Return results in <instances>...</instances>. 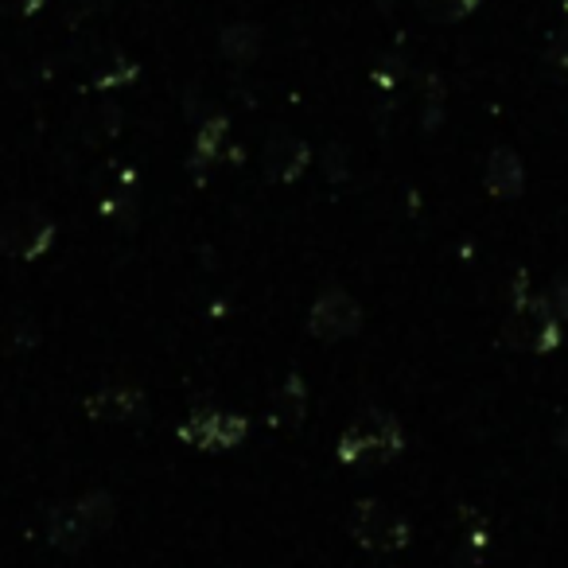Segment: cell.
Wrapping results in <instances>:
<instances>
[{
	"mask_svg": "<svg viewBox=\"0 0 568 568\" xmlns=\"http://www.w3.org/2000/svg\"><path fill=\"white\" fill-rule=\"evenodd\" d=\"M312 160V149L293 133H273L265 141V152H261V168L273 183H293L304 175Z\"/></svg>",
	"mask_w": 568,
	"mask_h": 568,
	"instance_id": "cell-8",
	"label": "cell"
},
{
	"mask_svg": "<svg viewBox=\"0 0 568 568\" xmlns=\"http://www.w3.org/2000/svg\"><path fill=\"white\" fill-rule=\"evenodd\" d=\"M113 526V498L110 495H82L74 503H63L51 510L48 518V541L55 549H82L90 545L98 534Z\"/></svg>",
	"mask_w": 568,
	"mask_h": 568,
	"instance_id": "cell-3",
	"label": "cell"
},
{
	"mask_svg": "<svg viewBox=\"0 0 568 568\" xmlns=\"http://www.w3.org/2000/svg\"><path fill=\"white\" fill-rule=\"evenodd\" d=\"M557 444H560V448H568V417L560 420V428H557Z\"/></svg>",
	"mask_w": 568,
	"mask_h": 568,
	"instance_id": "cell-17",
	"label": "cell"
},
{
	"mask_svg": "<svg viewBox=\"0 0 568 568\" xmlns=\"http://www.w3.org/2000/svg\"><path fill=\"white\" fill-rule=\"evenodd\" d=\"M503 339L518 351H537V355H549L560 343V320L552 316L541 296L529 293L526 273L514 281V304H510V316H506Z\"/></svg>",
	"mask_w": 568,
	"mask_h": 568,
	"instance_id": "cell-1",
	"label": "cell"
},
{
	"mask_svg": "<svg viewBox=\"0 0 568 568\" xmlns=\"http://www.w3.org/2000/svg\"><path fill=\"white\" fill-rule=\"evenodd\" d=\"M358 324H363V308H358V301L347 288H327V293H320L308 312V332L324 343L347 339V335L358 332Z\"/></svg>",
	"mask_w": 568,
	"mask_h": 568,
	"instance_id": "cell-7",
	"label": "cell"
},
{
	"mask_svg": "<svg viewBox=\"0 0 568 568\" xmlns=\"http://www.w3.org/2000/svg\"><path fill=\"white\" fill-rule=\"evenodd\" d=\"M541 301L549 304V312H552L557 320H568V281H557V284L549 288V293L541 296Z\"/></svg>",
	"mask_w": 568,
	"mask_h": 568,
	"instance_id": "cell-16",
	"label": "cell"
},
{
	"mask_svg": "<svg viewBox=\"0 0 568 568\" xmlns=\"http://www.w3.org/2000/svg\"><path fill=\"white\" fill-rule=\"evenodd\" d=\"M549 59H552V67H557V71L568 79V24H565V28H557V32H552Z\"/></svg>",
	"mask_w": 568,
	"mask_h": 568,
	"instance_id": "cell-15",
	"label": "cell"
},
{
	"mask_svg": "<svg viewBox=\"0 0 568 568\" xmlns=\"http://www.w3.org/2000/svg\"><path fill=\"white\" fill-rule=\"evenodd\" d=\"M250 433V420L242 413H222V409H191V417L180 425V440L191 448H234Z\"/></svg>",
	"mask_w": 568,
	"mask_h": 568,
	"instance_id": "cell-6",
	"label": "cell"
},
{
	"mask_svg": "<svg viewBox=\"0 0 568 568\" xmlns=\"http://www.w3.org/2000/svg\"><path fill=\"white\" fill-rule=\"evenodd\" d=\"M261 51V32L253 24H230L222 28V55L234 63H253Z\"/></svg>",
	"mask_w": 568,
	"mask_h": 568,
	"instance_id": "cell-12",
	"label": "cell"
},
{
	"mask_svg": "<svg viewBox=\"0 0 568 568\" xmlns=\"http://www.w3.org/2000/svg\"><path fill=\"white\" fill-rule=\"evenodd\" d=\"M87 413L98 420H136L144 417V394L133 386H105L87 397Z\"/></svg>",
	"mask_w": 568,
	"mask_h": 568,
	"instance_id": "cell-9",
	"label": "cell"
},
{
	"mask_svg": "<svg viewBox=\"0 0 568 568\" xmlns=\"http://www.w3.org/2000/svg\"><path fill=\"white\" fill-rule=\"evenodd\" d=\"M417 9L436 24H456V20L471 17L479 9V0H417Z\"/></svg>",
	"mask_w": 568,
	"mask_h": 568,
	"instance_id": "cell-13",
	"label": "cell"
},
{
	"mask_svg": "<svg viewBox=\"0 0 568 568\" xmlns=\"http://www.w3.org/2000/svg\"><path fill=\"white\" fill-rule=\"evenodd\" d=\"M483 183L495 199H518L521 187H526V168H521L518 152L510 149H495L483 168Z\"/></svg>",
	"mask_w": 568,
	"mask_h": 568,
	"instance_id": "cell-10",
	"label": "cell"
},
{
	"mask_svg": "<svg viewBox=\"0 0 568 568\" xmlns=\"http://www.w3.org/2000/svg\"><path fill=\"white\" fill-rule=\"evenodd\" d=\"M51 242H55V222L36 206L20 203L0 214V253L4 257L36 261L51 250Z\"/></svg>",
	"mask_w": 568,
	"mask_h": 568,
	"instance_id": "cell-4",
	"label": "cell"
},
{
	"mask_svg": "<svg viewBox=\"0 0 568 568\" xmlns=\"http://www.w3.org/2000/svg\"><path fill=\"white\" fill-rule=\"evenodd\" d=\"M304 413H308V386H304V378H288L281 389H276V397H273V425H281V428H293V425H301L304 420Z\"/></svg>",
	"mask_w": 568,
	"mask_h": 568,
	"instance_id": "cell-11",
	"label": "cell"
},
{
	"mask_svg": "<svg viewBox=\"0 0 568 568\" xmlns=\"http://www.w3.org/2000/svg\"><path fill=\"white\" fill-rule=\"evenodd\" d=\"M351 537H355L363 549L394 552L409 545V521H405L394 506L378 503V498H363V503L351 510Z\"/></svg>",
	"mask_w": 568,
	"mask_h": 568,
	"instance_id": "cell-5",
	"label": "cell"
},
{
	"mask_svg": "<svg viewBox=\"0 0 568 568\" xmlns=\"http://www.w3.org/2000/svg\"><path fill=\"white\" fill-rule=\"evenodd\" d=\"M405 436H402V425H397L389 413H363L347 433L339 436V464L347 467H378L386 459H394L402 452Z\"/></svg>",
	"mask_w": 568,
	"mask_h": 568,
	"instance_id": "cell-2",
	"label": "cell"
},
{
	"mask_svg": "<svg viewBox=\"0 0 568 568\" xmlns=\"http://www.w3.org/2000/svg\"><path fill=\"white\" fill-rule=\"evenodd\" d=\"M226 121L222 118H214V121H206L203 129H199V136H195V160H203V164H214V160L222 156V144H226Z\"/></svg>",
	"mask_w": 568,
	"mask_h": 568,
	"instance_id": "cell-14",
	"label": "cell"
}]
</instances>
